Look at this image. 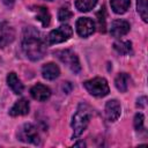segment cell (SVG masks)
Segmentation results:
<instances>
[{"label":"cell","instance_id":"6da1fadb","mask_svg":"<svg viewBox=\"0 0 148 148\" xmlns=\"http://www.w3.org/2000/svg\"><path fill=\"white\" fill-rule=\"evenodd\" d=\"M22 49L24 54L32 61L40 60L46 53V43L40 34L34 27H27L23 30Z\"/></svg>","mask_w":148,"mask_h":148},{"label":"cell","instance_id":"7a4b0ae2","mask_svg":"<svg viewBox=\"0 0 148 148\" xmlns=\"http://www.w3.org/2000/svg\"><path fill=\"white\" fill-rule=\"evenodd\" d=\"M92 112L88 104L80 103L74 116L72 119V128H73V139L80 136L83 131L87 128L90 119H91Z\"/></svg>","mask_w":148,"mask_h":148},{"label":"cell","instance_id":"3957f363","mask_svg":"<svg viewBox=\"0 0 148 148\" xmlns=\"http://www.w3.org/2000/svg\"><path fill=\"white\" fill-rule=\"evenodd\" d=\"M83 87L90 95L96 97H104L110 91L108 81L104 77H94L91 80H88L83 83Z\"/></svg>","mask_w":148,"mask_h":148},{"label":"cell","instance_id":"277c9868","mask_svg":"<svg viewBox=\"0 0 148 148\" xmlns=\"http://www.w3.org/2000/svg\"><path fill=\"white\" fill-rule=\"evenodd\" d=\"M17 136L18 140L25 143H32V145H39L40 143V138H39V133L37 131V127L34 124L27 123L23 124L18 132H17Z\"/></svg>","mask_w":148,"mask_h":148},{"label":"cell","instance_id":"5b68a950","mask_svg":"<svg viewBox=\"0 0 148 148\" xmlns=\"http://www.w3.org/2000/svg\"><path fill=\"white\" fill-rule=\"evenodd\" d=\"M57 56V58L64 62L72 72L74 73H79L81 71V66H80V61H79V58L77 56L71 51V50H61V51H57L54 53Z\"/></svg>","mask_w":148,"mask_h":148},{"label":"cell","instance_id":"8992f818","mask_svg":"<svg viewBox=\"0 0 148 148\" xmlns=\"http://www.w3.org/2000/svg\"><path fill=\"white\" fill-rule=\"evenodd\" d=\"M73 35V29L68 24H64L52 30L47 36V44H58L68 40Z\"/></svg>","mask_w":148,"mask_h":148},{"label":"cell","instance_id":"52a82bcc","mask_svg":"<svg viewBox=\"0 0 148 148\" xmlns=\"http://www.w3.org/2000/svg\"><path fill=\"white\" fill-rule=\"evenodd\" d=\"M15 39V30L9 23L0 21V47H6Z\"/></svg>","mask_w":148,"mask_h":148},{"label":"cell","instance_id":"ba28073f","mask_svg":"<svg viewBox=\"0 0 148 148\" xmlns=\"http://www.w3.org/2000/svg\"><path fill=\"white\" fill-rule=\"evenodd\" d=\"M76 31L81 37H88L95 31V23L89 17H80L76 21Z\"/></svg>","mask_w":148,"mask_h":148},{"label":"cell","instance_id":"9c48e42d","mask_svg":"<svg viewBox=\"0 0 148 148\" xmlns=\"http://www.w3.org/2000/svg\"><path fill=\"white\" fill-rule=\"evenodd\" d=\"M121 113V106L117 99H110L105 104V117L109 121H116Z\"/></svg>","mask_w":148,"mask_h":148},{"label":"cell","instance_id":"30bf717a","mask_svg":"<svg viewBox=\"0 0 148 148\" xmlns=\"http://www.w3.org/2000/svg\"><path fill=\"white\" fill-rule=\"evenodd\" d=\"M131 27H130V23L125 20H114L112 23H111V28H110V34L118 38V37H121V36H125L128 31H130Z\"/></svg>","mask_w":148,"mask_h":148},{"label":"cell","instance_id":"8fae6325","mask_svg":"<svg viewBox=\"0 0 148 148\" xmlns=\"http://www.w3.org/2000/svg\"><path fill=\"white\" fill-rule=\"evenodd\" d=\"M30 95L34 99L39 101V102H44V101L50 98L51 90H50L49 87H46L42 83H37L30 89Z\"/></svg>","mask_w":148,"mask_h":148},{"label":"cell","instance_id":"7c38bea8","mask_svg":"<svg viewBox=\"0 0 148 148\" xmlns=\"http://www.w3.org/2000/svg\"><path fill=\"white\" fill-rule=\"evenodd\" d=\"M28 113H29V102L25 98H21L18 101H16V103L9 110V114L13 117L25 116Z\"/></svg>","mask_w":148,"mask_h":148},{"label":"cell","instance_id":"4fadbf2b","mask_svg":"<svg viewBox=\"0 0 148 148\" xmlns=\"http://www.w3.org/2000/svg\"><path fill=\"white\" fill-rule=\"evenodd\" d=\"M59 74H60V69L53 62L45 64L42 67V75L46 80H54V79H57L59 76Z\"/></svg>","mask_w":148,"mask_h":148},{"label":"cell","instance_id":"5bb4252c","mask_svg":"<svg viewBox=\"0 0 148 148\" xmlns=\"http://www.w3.org/2000/svg\"><path fill=\"white\" fill-rule=\"evenodd\" d=\"M32 10L36 14V18L38 21H40L42 25L45 27V28L49 27V24L51 22V16H50V13H49L47 8L43 7V6H37V7H34Z\"/></svg>","mask_w":148,"mask_h":148},{"label":"cell","instance_id":"9a60e30c","mask_svg":"<svg viewBox=\"0 0 148 148\" xmlns=\"http://www.w3.org/2000/svg\"><path fill=\"white\" fill-rule=\"evenodd\" d=\"M7 84H8L9 88L13 90L14 94L20 95V94L23 92L24 87H23V84L21 83L20 79L17 77V75H16L14 72H12V73H9V74L7 75Z\"/></svg>","mask_w":148,"mask_h":148},{"label":"cell","instance_id":"2e32d148","mask_svg":"<svg viewBox=\"0 0 148 148\" xmlns=\"http://www.w3.org/2000/svg\"><path fill=\"white\" fill-rule=\"evenodd\" d=\"M131 77L127 73H119L114 79V86L120 92H125L128 89Z\"/></svg>","mask_w":148,"mask_h":148},{"label":"cell","instance_id":"e0dca14e","mask_svg":"<svg viewBox=\"0 0 148 148\" xmlns=\"http://www.w3.org/2000/svg\"><path fill=\"white\" fill-rule=\"evenodd\" d=\"M110 5L116 14H124L130 8L131 0H110Z\"/></svg>","mask_w":148,"mask_h":148},{"label":"cell","instance_id":"ac0fdd59","mask_svg":"<svg viewBox=\"0 0 148 148\" xmlns=\"http://www.w3.org/2000/svg\"><path fill=\"white\" fill-rule=\"evenodd\" d=\"M113 49L120 54H131L132 53V43L130 40L117 42L113 44Z\"/></svg>","mask_w":148,"mask_h":148},{"label":"cell","instance_id":"d6986e66","mask_svg":"<svg viewBox=\"0 0 148 148\" xmlns=\"http://www.w3.org/2000/svg\"><path fill=\"white\" fill-rule=\"evenodd\" d=\"M97 0H75V7L80 12H89L96 5Z\"/></svg>","mask_w":148,"mask_h":148},{"label":"cell","instance_id":"ffe728a7","mask_svg":"<svg viewBox=\"0 0 148 148\" xmlns=\"http://www.w3.org/2000/svg\"><path fill=\"white\" fill-rule=\"evenodd\" d=\"M136 9L143 22H148V6L147 0H136Z\"/></svg>","mask_w":148,"mask_h":148},{"label":"cell","instance_id":"44dd1931","mask_svg":"<svg viewBox=\"0 0 148 148\" xmlns=\"http://www.w3.org/2000/svg\"><path fill=\"white\" fill-rule=\"evenodd\" d=\"M96 16H97V23H98L99 31L101 32H105L106 31V21H105L106 14H105V7L104 6L99 9V12L96 14Z\"/></svg>","mask_w":148,"mask_h":148},{"label":"cell","instance_id":"7402d4cb","mask_svg":"<svg viewBox=\"0 0 148 148\" xmlns=\"http://www.w3.org/2000/svg\"><path fill=\"white\" fill-rule=\"evenodd\" d=\"M73 16V13L67 8V7H61L58 12V18L59 21L64 22V21H68L71 17Z\"/></svg>","mask_w":148,"mask_h":148},{"label":"cell","instance_id":"603a6c76","mask_svg":"<svg viewBox=\"0 0 148 148\" xmlns=\"http://www.w3.org/2000/svg\"><path fill=\"white\" fill-rule=\"evenodd\" d=\"M143 121H145V117L142 113H136L134 117V128L136 131H142L143 130Z\"/></svg>","mask_w":148,"mask_h":148},{"label":"cell","instance_id":"cb8c5ba5","mask_svg":"<svg viewBox=\"0 0 148 148\" xmlns=\"http://www.w3.org/2000/svg\"><path fill=\"white\" fill-rule=\"evenodd\" d=\"M146 101H147V98H146L145 96H143V97H140V98L138 99L136 105L140 106V108H145V105H146Z\"/></svg>","mask_w":148,"mask_h":148},{"label":"cell","instance_id":"d4e9b609","mask_svg":"<svg viewBox=\"0 0 148 148\" xmlns=\"http://www.w3.org/2000/svg\"><path fill=\"white\" fill-rule=\"evenodd\" d=\"M2 1H3V3L7 5V6H12V5L15 2V0H2Z\"/></svg>","mask_w":148,"mask_h":148},{"label":"cell","instance_id":"484cf974","mask_svg":"<svg viewBox=\"0 0 148 148\" xmlns=\"http://www.w3.org/2000/svg\"><path fill=\"white\" fill-rule=\"evenodd\" d=\"M84 146H86V143L83 141H80V142L74 143V147H84Z\"/></svg>","mask_w":148,"mask_h":148},{"label":"cell","instance_id":"4316f807","mask_svg":"<svg viewBox=\"0 0 148 148\" xmlns=\"http://www.w3.org/2000/svg\"><path fill=\"white\" fill-rule=\"evenodd\" d=\"M49 1H52V0H49Z\"/></svg>","mask_w":148,"mask_h":148}]
</instances>
